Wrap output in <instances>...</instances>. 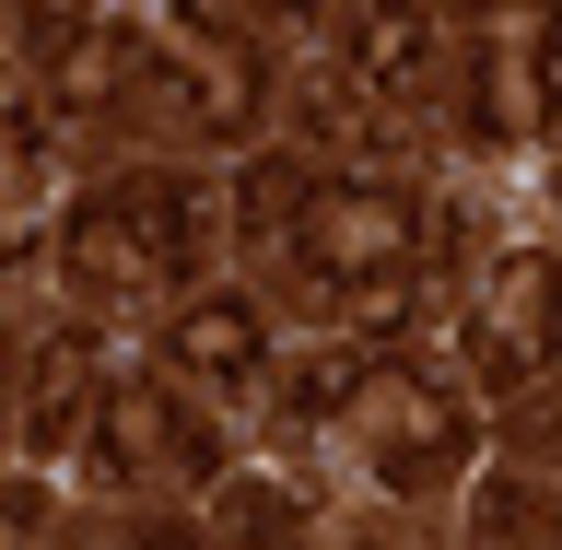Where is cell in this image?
I'll return each instance as SVG.
<instances>
[{
  "mask_svg": "<svg viewBox=\"0 0 562 550\" xmlns=\"http://www.w3.org/2000/svg\"><path fill=\"white\" fill-rule=\"evenodd\" d=\"M258 305H235V293H200V305H176V328H165V363L188 386H211V399H235L246 375H258Z\"/></svg>",
  "mask_w": 562,
  "mask_h": 550,
  "instance_id": "cell-6",
  "label": "cell"
},
{
  "mask_svg": "<svg viewBox=\"0 0 562 550\" xmlns=\"http://www.w3.org/2000/svg\"><path fill=\"white\" fill-rule=\"evenodd\" d=\"M176 70H188V82H176V94H188V130H211V141L258 130V82H270V70H258V47H246L235 24H176Z\"/></svg>",
  "mask_w": 562,
  "mask_h": 550,
  "instance_id": "cell-5",
  "label": "cell"
},
{
  "mask_svg": "<svg viewBox=\"0 0 562 550\" xmlns=\"http://www.w3.org/2000/svg\"><path fill=\"white\" fill-rule=\"evenodd\" d=\"M351 446H363V469L398 492H434L469 457V411H457L434 375H411V363H375L363 375V399H351Z\"/></svg>",
  "mask_w": 562,
  "mask_h": 550,
  "instance_id": "cell-1",
  "label": "cell"
},
{
  "mask_svg": "<svg viewBox=\"0 0 562 550\" xmlns=\"http://www.w3.org/2000/svg\"><path fill=\"white\" fill-rule=\"evenodd\" d=\"M562 340V258H504L492 270V305H481V375L492 386H527Z\"/></svg>",
  "mask_w": 562,
  "mask_h": 550,
  "instance_id": "cell-4",
  "label": "cell"
},
{
  "mask_svg": "<svg viewBox=\"0 0 562 550\" xmlns=\"http://www.w3.org/2000/svg\"><path fill=\"white\" fill-rule=\"evenodd\" d=\"M351 399H363V363L351 351H305L293 363V411H351Z\"/></svg>",
  "mask_w": 562,
  "mask_h": 550,
  "instance_id": "cell-12",
  "label": "cell"
},
{
  "mask_svg": "<svg viewBox=\"0 0 562 550\" xmlns=\"http://www.w3.org/2000/svg\"><path fill=\"white\" fill-rule=\"evenodd\" d=\"M140 469H211V434H188L176 422L165 386H105L94 434H82V481H140Z\"/></svg>",
  "mask_w": 562,
  "mask_h": 550,
  "instance_id": "cell-3",
  "label": "cell"
},
{
  "mask_svg": "<svg viewBox=\"0 0 562 550\" xmlns=\"http://www.w3.org/2000/svg\"><path fill=\"white\" fill-rule=\"evenodd\" d=\"M293 258L316 281H411V200L375 188V176H328L305 211H293Z\"/></svg>",
  "mask_w": 562,
  "mask_h": 550,
  "instance_id": "cell-2",
  "label": "cell"
},
{
  "mask_svg": "<svg viewBox=\"0 0 562 550\" xmlns=\"http://www.w3.org/2000/svg\"><path fill=\"white\" fill-rule=\"evenodd\" d=\"M35 47L59 59V70H47V94H59V105H94L130 35H117V24H70V12H59V24H35Z\"/></svg>",
  "mask_w": 562,
  "mask_h": 550,
  "instance_id": "cell-9",
  "label": "cell"
},
{
  "mask_svg": "<svg viewBox=\"0 0 562 550\" xmlns=\"http://www.w3.org/2000/svg\"><path fill=\"white\" fill-rule=\"evenodd\" d=\"M35 188H47V153H35V130L12 117V105H0V223H12Z\"/></svg>",
  "mask_w": 562,
  "mask_h": 550,
  "instance_id": "cell-11",
  "label": "cell"
},
{
  "mask_svg": "<svg viewBox=\"0 0 562 550\" xmlns=\"http://www.w3.org/2000/svg\"><path fill=\"white\" fill-rule=\"evenodd\" d=\"M351 550H386V539H351Z\"/></svg>",
  "mask_w": 562,
  "mask_h": 550,
  "instance_id": "cell-14",
  "label": "cell"
},
{
  "mask_svg": "<svg viewBox=\"0 0 562 550\" xmlns=\"http://www.w3.org/2000/svg\"><path fill=\"white\" fill-rule=\"evenodd\" d=\"M35 527H47V516H35V492H0V550H35Z\"/></svg>",
  "mask_w": 562,
  "mask_h": 550,
  "instance_id": "cell-13",
  "label": "cell"
},
{
  "mask_svg": "<svg viewBox=\"0 0 562 550\" xmlns=\"http://www.w3.org/2000/svg\"><path fill=\"white\" fill-rule=\"evenodd\" d=\"M305 105H316V130L363 141V153H375V141H386V117H375V105H363V94H351V70H316V82H305Z\"/></svg>",
  "mask_w": 562,
  "mask_h": 550,
  "instance_id": "cell-10",
  "label": "cell"
},
{
  "mask_svg": "<svg viewBox=\"0 0 562 550\" xmlns=\"http://www.w3.org/2000/svg\"><path fill=\"white\" fill-rule=\"evenodd\" d=\"M94 363H105L94 340H47V351H35V399H24V434H35L47 457L94 434V411H105V375H94Z\"/></svg>",
  "mask_w": 562,
  "mask_h": 550,
  "instance_id": "cell-7",
  "label": "cell"
},
{
  "mask_svg": "<svg viewBox=\"0 0 562 550\" xmlns=\"http://www.w3.org/2000/svg\"><path fill=\"white\" fill-rule=\"evenodd\" d=\"M340 59H351V82H411L434 59V24L422 12H363V24H340Z\"/></svg>",
  "mask_w": 562,
  "mask_h": 550,
  "instance_id": "cell-8",
  "label": "cell"
}]
</instances>
